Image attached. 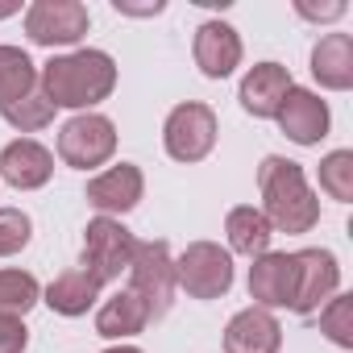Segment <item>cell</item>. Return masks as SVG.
<instances>
[{
  "mask_svg": "<svg viewBox=\"0 0 353 353\" xmlns=\"http://www.w3.org/2000/svg\"><path fill=\"white\" fill-rule=\"evenodd\" d=\"M38 83L46 92V100L54 108H79L92 112V104L108 100L117 88V63L104 50H71V54H54L42 71Z\"/></svg>",
  "mask_w": 353,
  "mask_h": 353,
  "instance_id": "cell-1",
  "label": "cell"
},
{
  "mask_svg": "<svg viewBox=\"0 0 353 353\" xmlns=\"http://www.w3.org/2000/svg\"><path fill=\"white\" fill-rule=\"evenodd\" d=\"M258 188H262V216L274 233H312L320 221V200L307 188V174L299 162L270 154L258 166Z\"/></svg>",
  "mask_w": 353,
  "mask_h": 353,
  "instance_id": "cell-2",
  "label": "cell"
},
{
  "mask_svg": "<svg viewBox=\"0 0 353 353\" xmlns=\"http://www.w3.org/2000/svg\"><path fill=\"white\" fill-rule=\"evenodd\" d=\"M129 291L145 303L150 320H162L174 303V258L166 241H137L133 245V262H129Z\"/></svg>",
  "mask_w": 353,
  "mask_h": 353,
  "instance_id": "cell-3",
  "label": "cell"
},
{
  "mask_svg": "<svg viewBox=\"0 0 353 353\" xmlns=\"http://www.w3.org/2000/svg\"><path fill=\"white\" fill-rule=\"evenodd\" d=\"M174 283L192 299H221L233 287V254L216 241H192L174 258Z\"/></svg>",
  "mask_w": 353,
  "mask_h": 353,
  "instance_id": "cell-4",
  "label": "cell"
},
{
  "mask_svg": "<svg viewBox=\"0 0 353 353\" xmlns=\"http://www.w3.org/2000/svg\"><path fill=\"white\" fill-rule=\"evenodd\" d=\"M117 154V125L100 112H75L59 129V158L75 170L104 166Z\"/></svg>",
  "mask_w": 353,
  "mask_h": 353,
  "instance_id": "cell-5",
  "label": "cell"
},
{
  "mask_svg": "<svg viewBox=\"0 0 353 353\" xmlns=\"http://www.w3.org/2000/svg\"><path fill=\"white\" fill-rule=\"evenodd\" d=\"M162 145L174 162H200L216 145V112L200 100H188L179 108H170L162 125Z\"/></svg>",
  "mask_w": 353,
  "mask_h": 353,
  "instance_id": "cell-6",
  "label": "cell"
},
{
  "mask_svg": "<svg viewBox=\"0 0 353 353\" xmlns=\"http://www.w3.org/2000/svg\"><path fill=\"white\" fill-rule=\"evenodd\" d=\"M133 245H137L133 233L117 216H96L83 229V258H79V266H88L100 283H112V279H121V270H129Z\"/></svg>",
  "mask_w": 353,
  "mask_h": 353,
  "instance_id": "cell-7",
  "label": "cell"
},
{
  "mask_svg": "<svg viewBox=\"0 0 353 353\" xmlns=\"http://www.w3.org/2000/svg\"><path fill=\"white\" fill-rule=\"evenodd\" d=\"M295 258V295H291V312L295 316H316L341 287V266L332 250H299Z\"/></svg>",
  "mask_w": 353,
  "mask_h": 353,
  "instance_id": "cell-8",
  "label": "cell"
},
{
  "mask_svg": "<svg viewBox=\"0 0 353 353\" xmlns=\"http://www.w3.org/2000/svg\"><path fill=\"white\" fill-rule=\"evenodd\" d=\"M92 26V13L79 0H34L26 9V34L34 46H75Z\"/></svg>",
  "mask_w": 353,
  "mask_h": 353,
  "instance_id": "cell-9",
  "label": "cell"
},
{
  "mask_svg": "<svg viewBox=\"0 0 353 353\" xmlns=\"http://www.w3.org/2000/svg\"><path fill=\"white\" fill-rule=\"evenodd\" d=\"M141 192H145V179H141V166H133V162H117V166L100 170L96 179H88V204L100 216L133 212Z\"/></svg>",
  "mask_w": 353,
  "mask_h": 353,
  "instance_id": "cell-10",
  "label": "cell"
},
{
  "mask_svg": "<svg viewBox=\"0 0 353 353\" xmlns=\"http://www.w3.org/2000/svg\"><path fill=\"white\" fill-rule=\"evenodd\" d=\"M50 174H54V154L34 137H17V141H9L0 150V179L9 188H17V192L46 188Z\"/></svg>",
  "mask_w": 353,
  "mask_h": 353,
  "instance_id": "cell-11",
  "label": "cell"
},
{
  "mask_svg": "<svg viewBox=\"0 0 353 353\" xmlns=\"http://www.w3.org/2000/svg\"><path fill=\"white\" fill-rule=\"evenodd\" d=\"M274 121H279V129L295 141V145H316V141H324L328 137V104L316 96V92H307V88H291L287 92V100H283V108L274 112Z\"/></svg>",
  "mask_w": 353,
  "mask_h": 353,
  "instance_id": "cell-12",
  "label": "cell"
},
{
  "mask_svg": "<svg viewBox=\"0 0 353 353\" xmlns=\"http://www.w3.org/2000/svg\"><path fill=\"white\" fill-rule=\"evenodd\" d=\"M291 295H295V258L274 254V250L254 258V266H250V299H254V307H266V312L291 307Z\"/></svg>",
  "mask_w": 353,
  "mask_h": 353,
  "instance_id": "cell-13",
  "label": "cell"
},
{
  "mask_svg": "<svg viewBox=\"0 0 353 353\" xmlns=\"http://www.w3.org/2000/svg\"><path fill=\"white\" fill-rule=\"evenodd\" d=\"M291 88H295V83H291V71H287L283 63H258V67L245 71L237 100H241V108H245L250 117L266 121V117H274V112L283 108V100H287Z\"/></svg>",
  "mask_w": 353,
  "mask_h": 353,
  "instance_id": "cell-14",
  "label": "cell"
},
{
  "mask_svg": "<svg viewBox=\"0 0 353 353\" xmlns=\"http://www.w3.org/2000/svg\"><path fill=\"white\" fill-rule=\"evenodd\" d=\"M196 67L208 75V79H225L241 67V38L229 21H204L196 30Z\"/></svg>",
  "mask_w": 353,
  "mask_h": 353,
  "instance_id": "cell-15",
  "label": "cell"
},
{
  "mask_svg": "<svg viewBox=\"0 0 353 353\" xmlns=\"http://www.w3.org/2000/svg\"><path fill=\"white\" fill-rule=\"evenodd\" d=\"M283 328L266 307H241L225 324V353H279Z\"/></svg>",
  "mask_w": 353,
  "mask_h": 353,
  "instance_id": "cell-16",
  "label": "cell"
},
{
  "mask_svg": "<svg viewBox=\"0 0 353 353\" xmlns=\"http://www.w3.org/2000/svg\"><path fill=\"white\" fill-rule=\"evenodd\" d=\"M312 75L328 92L353 88V38L349 34H324L312 46Z\"/></svg>",
  "mask_w": 353,
  "mask_h": 353,
  "instance_id": "cell-17",
  "label": "cell"
},
{
  "mask_svg": "<svg viewBox=\"0 0 353 353\" xmlns=\"http://www.w3.org/2000/svg\"><path fill=\"white\" fill-rule=\"evenodd\" d=\"M100 291H104V283H100L88 266H67V270L46 287V303H50V312H59V316H83V312L100 299Z\"/></svg>",
  "mask_w": 353,
  "mask_h": 353,
  "instance_id": "cell-18",
  "label": "cell"
},
{
  "mask_svg": "<svg viewBox=\"0 0 353 353\" xmlns=\"http://www.w3.org/2000/svg\"><path fill=\"white\" fill-rule=\"evenodd\" d=\"M145 324H150V312H145V303H141L129 287H125V291H117L112 299H104V303H100V312H96V332H100V336H108V341L137 336Z\"/></svg>",
  "mask_w": 353,
  "mask_h": 353,
  "instance_id": "cell-19",
  "label": "cell"
},
{
  "mask_svg": "<svg viewBox=\"0 0 353 353\" xmlns=\"http://www.w3.org/2000/svg\"><path fill=\"white\" fill-rule=\"evenodd\" d=\"M225 233H229V250H233V254H245V258H262V254L270 250V237H274L270 221H266L262 208H254V204L233 208V212L225 216Z\"/></svg>",
  "mask_w": 353,
  "mask_h": 353,
  "instance_id": "cell-20",
  "label": "cell"
},
{
  "mask_svg": "<svg viewBox=\"0 0 353 353\" xmlns=\"http://www.w3.org/2000/svg\"><path fill=\"white\" fill-rule=\"evenodd\" d=\"M38 88V67L21 46H0V108Z\"/></svg>",
  "mask_w": 353,
  "mask_h": 353,
  "instance_id": "cell-21",
  "label": "cell"
},
{
  "mask_svg": "<svg viewBox=\"0 0 353 353\" xmlns=\"http://www.w3.org/2000/svg\"><path fill=\"white\" fill-rule=\"evenodd\" d=\"M38 299L42 287L30 270H0V320H26Z\"/></svg>",
  "mask_w": 353,
  "mask_h": 353,
  "instance_id": "cell-22",
  "label": "cell"
},
{
  "mask_svg": "<svg viewBox=\"0 0 353 353\" xmlns=\"http://www.w3.org/2000/svg\"><path fill=\"white\" fill-rule=\"evenodd\" d=\"M0 117H5L13 129H21V133H38V129H46V125L54 121V104L46 100V92H42V83H38V88L26 92L21 100H13V104L0 108Z\"/></svg>",
  "mask_w": 353,
  "mask_h": 353,
  "instance_id": "cell-23",
  "label": "cell"
},
{
  "mask_svg": "<svg viewBox=\"0 0 353 353\" xmlns=\"http://www.w3.org/2000/svg\"><path fill=\"white\" fill-rule=\"evenodd\" d=\"M320 192H328L336 204L353 200V150H332L320 162Z\"/></svg>",
  "mask_w": 353,
  "mask_h": 353,
  "instance_id": "cell-24",
  "label": "cell"
},
{
  "mask_svg": "<svg viewBox=\"0 0 353 353\" xmlns=\"http://www.w3.org/2000/svg\"><path fill=\"white\" fill-rule=\"evenodd\" d=\"M320 332L341 345V349H353V295H332L324 307H320Z\"/></svg>",
  "mask_w": 353,
  "mask_h": 353,
  "instance_id": "cell-25",
  "label": "cell"
},
{
  "mask_svg": "<svg viewBox=\"0 0 353 353\" xmlns=\"http://www.w3.org/2000/svg\"><path fill=\"white\" fill-rule=\"evenodd\" d=\"M30 237H34V221L21 208H0V258L21 254Z\"/></svg>",
  "mask_w": 353,
  "mask_h": 353,
  "instance_id": "cell-26",
  "label": "cell"
},
{
  "mask_svg": "<svg viewBox=\"0 0 353 353\" xmlns=\"http://www.w3.org/2000/svg\"><path fill=\"white\" fill-rule=\"evenodd\" d=\"M30 328L26 320H0V353H26Z\"/></svg>",
  "mask_w": 353,
  "mask_h": 353,
  "instance_id": "cell-27",
  "label": "cell"
},
{
  "mask_svg": "<svg viewBox=\"0 0 353 353\" xmlns=\"http://www.w3.org/2000/svg\"><path fill=\"white\" fill-rule=\"evenodd\" d=\"M299 17H312V21H336L345 13V5H324V9H307V5H295Z\"/></svg>",
  "mask_w": 353,
  "mask_h": 353,
  "instance_id": "cell-28",
  "label": "cell"
},
{
  "mask_svg": "<svg viewBox=\"0 0 353 353\" xmlns=\"http://www.w3.org/2000/svg\"><path fill=\"white\" fill-rule=\"evenodd\" d=\"M104 353H141V349H133V345H117V349H104Z\"/></svg>",
  "mask_w": 353,
  "mask_h": 353,
  "instance_id": "cell-29",
  "label": "cell"
},
{
  "mask_svg": "<svg viewBox=\"0 0 353 353\" xmlns=\"http://www.w3.org/2000/svg\"><path fill=\"white\" fill-rule=\"evenodd\" d=\"M17 9H21V5H0V17H13Z\"/></svg>",
  "mask_w": 353,
  "mask_h": 353,
  "instance_id": "cell-30",
  "label": "cell"
}]
</instances>
